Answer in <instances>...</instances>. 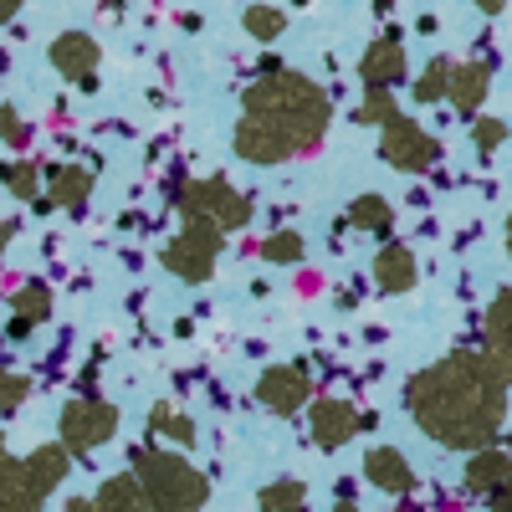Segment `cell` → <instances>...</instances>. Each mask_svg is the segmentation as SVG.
<instances>
[{
    "label": "cell",
    "mask_w": 512,
    "mask_h": 512,
    "mask_svg": "<svg viewBox=\"0 0 512 512\" xmlns=\"http://www.w3.org/2000/svg\"><path fill=\"white\" fill-rule=\"evenodd\" d=\"M374 282H379V292H390V297L410 292V287L420 282L415 251H410V246H400V241H390V246H384V251L374 256Z\"/></svg>",
    "instance_id": "obj_15"
},
{
    "label": "cell",
    "mask_w": 512,
    "mask_h": 512,
    "mask_svg": "<svg viewBox=\"0 0 512 512\" xmlns=\"http://www.w3.org/2000/svg\"><path fill=\"white\" fill-rule=\"evenodd\" d=\"M379 128H384V134H379V159L390 169H400V175H420V169H431L441 159V144L425 134L415 118L395 113L390 123H379Z\"/></svg>",
    "instance_id": "obj_8"
},
{
    "label": "cell",
    "mask_w": 512,
    "mask_h": 512,
    "mask_svg": "<svg viewBox=\"0 0 512 512\" xmlns=\"http://www.w3.org/2000/svg\"><path fill=\"white\" fill-rule=\"evenodd\" d=\"M262 256H267V262H277V267L303 262V236H297V231H272L267 246H262Z\"/></svg>",
    "instance_id": "obj_26"
},
{
    "label": "cell",
    "mask_w": 512,
    "mask_h": 512,
    "mask_svg": "<svg viewBox=\"0 0 512 512\" xmlns=\"http://www.w3.org/2000/svg\"><path fill=\"white\" fill-rule=\"evenodd\" d=\"M359 77L369 82L374 93H384V88H395V82L405 77V47H400V31H390V36H379L374 47L364 52V62H359Z\"/></svg>",
    "instance_id": "obj_14"
},
{
    "label": "cell",
    "mask_w": 512,
    "mask_h": 512,
    "mask_svg": "<svg viewBox=\"0 0 512 512\" xmlns=\"http://www.w3.org/2000/svg\"><path fill=\"white\" fill-rule=\"evenodd\" d=\"M98 62H103V52H98V41H93L88 31H62V36L52 41V67H57L67 82H77L82 93L98 88Z\"/></svg>",
    "instance_id": "obj_11"
},
{
    "label": "cell",
    "mask_w": 512,
    "mask_h": 512,
    "mask_svg": "<svg viewBox=\"0 0 512 512\" xmlns=\"http://www.w3.org/2000/svg\"><path fill=\"white\" fill-rule=\"evenodd\" d=\"M446 72H451L446 57H431V62H425V72L415 77V98H420V103H441V98H446Z\"/></svg>",
    "instance_id": "obj_25"
},
{
    "label": "cell",
    "mask_w": 512,
    "mask_h": 512,
    "mask_svg": "<svg viewBox=\"0 0 512 512\" xmlns=\"http://www.w3.org/2000/svg\"><path fill=\"white\" fill-rule=\"evenodd\" d=\"M333 123V103L303 72H262L241 93V123H236V154L246 164H282L292 154H308L323 144Z\"/></svg>",
    "instance_id": "obj_2"
},
{
    "label": "cell",
    "mask_w": 512,
    "mask_h": 512,
    "mask_svg": "<svg viewBox=\"0 0 512 512\" xmlns=\"http://www.w3.org/2000/svg\"><path fill=\"white\" fill-rule=\"evenodd\" d=\"M180 216L185 221H210V226L226 236V231H241L251 221V200L236 185H226L221 175L216 180H190L180 190Z\"/></svg>",
    "instance_id": "obj_5"
},
{
    "label": "cell",
    "mask_w": 512,
    "mask_h": 512,
    "mask_svg": "<svg viewBox=\"0 0 512 512\" xmlns=\"http://www.w3.org/2000/svg\"><path fill=\"white\" fill-rule=\"evenodd\" d=\"M507 313H512L507 292H497L487 303V318H482V359L502 374H507Z\"/></svg>",
    "instance_id": "obj_18"
},
{
    "label": "cell",
    "mask_w": 512,
    "mask_h": 512,
    "mask_svg": "<svg viewBox=\"0 0 512 512\" xmlns=\"http://www.w3.org/2000/svg\"><path fill=\"white\" fill-rule=\"evenodd\" d=\"M16 11H21V0H0V26H6Z\"/></svg>",
    "instance_id": "obj_33"
},
{
    "label": "cell",
    "mask_w": 512,
    "mask_h": 512,
    "mask_svg": "<svg viewBox=\"0 0 512 512\" xmlns=\"http://www.w3.org/2000/svg\"><path fill=\"white\" fill-rule=\"evenodd\" d=\"M349 226L374 231V236H390V226H395V205L384 200V195H359V200L349 205Z\"/></svg>",
    "instance_id": "obj_21"
},
{
    "label": "cell",
    "mask_w": 512,
    "mask_h": 512,
    "mask_svg": "<svg viewBox=\"0 0 512 512\" xmlns=\"http://www.w3.org/2000/svg\"><path fill=\"white\" fill-rule=\"evenodd\" d=\"M149 436H164V441H175V446H195V420L180 415L175 405H154L149 410Z\"/></svg>",
    "instance_id": "obj_22"
},
{
    "label": "cell",
    "mask_w": 512,
    "mask_h": 512,
    "mask_svg": "<svg viewBox=\"0 0 512 512\" xmlns=\"http://www.w3.org/2000/svg\"><path fill=\"white\" fill-rule=\"evenodd\" d=\"M0 139H6L11 149H26L31 144V128H26V118L6 103V108H0Z\"/></svg>",
    "instance_id": "obj_30"
},
{
    "label": "cell",
    "mask_w": 512,
    "mask_h": 512,
    "mask_svg": "<svg viewBox=\"0 0 512 512\" xmlns=\"http://www.w3.org/2000/svg\"><path fill=\"white\" fill-rule=\"evenodd\" d=\"M6 246H11V221H0V256H6Z\"/></svg>",
    "instance_id": "obj_35"
},
{
    "label": "cell",
    "mask_w": 512,
    "mask_h": 512,
    "mask_svg": "<svg viewBox=\"0 0 512 512\" xmlns=\"http://www.w3.org/2000/svg\"><path fill=\"white\" fill-rule=\"evenodd\" d=\"M400 108H395V98L390 93H369L364 103H359V113H354V123H390Z\"/></svg>",
    "instance_id": "obj_29"
},
{
    "label": "cell",
    "mask_w": 512,
    "mask_h": 512,
    "mask_svg": "<svg viewBox=\"0 0 512 512\" xmlns=\"http://www.w3.org/2000/svg\"><path fill=\"white\" fill-rule=\"evenodd\" d=\"M31 400V379L26 374H11V369H0V410H21Z\"/></svg>",
    "instance_id": "obj_28"
},
{
    "label": "cell",
    "mask_w": 512,
    "mask_h": 512,
    "mask_svg": "<svg viewBox=\"0 0 512 512\" xmlns=\"http://www.w3.org/2000/svg\"><path fill=\"white\" fill-rule=\"evenodd\" d=\"M364 425H374V415H359L349 400H318L313 415H308V436L318 451H338V446H349Z\"/></svg>",
    "instance_id": "obj_10"
},
{
    "label": "cell",
    "mask_w": 512,
    "mask_h": 512,
    "mask_svg": "<svg viewBox=\"0 0 512 512\" xmlns=\"http://www.w3.org/2000/svg\"><path fill=\"white\" fill-rule=\"evenodd\" d=\"M472 6H477L482 16H502V11H507V0H472Z\"/></svg>",
    "instance_id": "obj_32"
},
{
    "label": "cell",
    "mask_w": 512,
    "mask_h": 512,
    "mask_svg": "<svg viewBox=\"0 0 512 512\" xmlns=\"http://www.w3.org/2000/svg\"><path fill=\"white\" fill-rule=\"evenodd\" d=\"M405 405L431 441L451 451H487L502 436L507 374L482 359V349H456L405 384Z\"/></svg>",
    "instance_id": "obj_1"
},
{
    "label": "cell",
    "mask_w": 512,
    "mask_h": 512,
    "mask_svg": "<svg viewBox=\"0 0 512 512\" xmlns=\"http://www.w3.org/2000/svg\"><path fill=\"white\" fill-rule=\"evenodd\" d=\"M395 512H415V507H395Z\"/></svg>",
    "instance_id": "obj_39"
},
{
    "label": "cell",
    "mask_w": 512,
    "mask_h": 512,
    "mask_svg": "<svg viewBox=\"0 0 512 512\" xmlns=\"http://www.w3.org/2000/svg\"><path fill=\"white\" fill-rule=\"evenodd\" d=\"M128 477L139 482L149 512H205V502H210L205 472H195L175 451H139Z\"/></svg>",
    "instance_id": "obj_3"
},
{
    "label": "cell",
    "mask_w": 512,
    "mask_h": 512,
    "mask_svg": "<svg viewBox=\"0 0 512 512\" xmlns=\"http://www.w3.org/2000/svg\"><path fill=\"white\" fill-rule=\"evenodd\" d=\"M492 512H507V492H497V497H492Z\"/></svg>",
    "instance_id": "obj_36"
},
{
    "label": "cell",
    "mask_w": 512,
    "mask_h": 512,
    "mask_svg": "<svg viewBox=\"0 0 512 512\" xmlns=\"http://www.w3.org/2000/svg\"><path fill=\"white\" fill-rule=\"evenodd\" d=\"M364 477L379 487V492H390V497H410L415 492V466L405 461L400 446H374L364 456Z\"/></svg>",
    "instance_id": "obj_12"
},
{
    "label": "cell",
    "mask_w": 512,
    "mask_h": 512,
    "mask_svg": "<svg viewBox=\"0 0 512 512\" xmlns=\"http://www.w3.org/2000/svg\"><path fill=\"white\" fill-rule=\"evenodd\" d=\"M502 134H507V128H502L497 118H477V123H472V144H477L482 154H492V149L502 144Z\"/></svg>",
    "instance_id": "obj_31"
},
{
    "label": "cell",
    "mask_w": 512,
    "mask_h": 512,
    "mask_svg": "<svg viewBox=\"0 0 512 512\" xmlns=\"http://www.w3.org/2000/svg\"><path fill=\"white\" fill-rule=\"evenodd\" d=\"M303 502H308V487L297 477L267 482L262 492H256V507H262V512H303Z\"/></svg>",
    "instance_id": "obj_23"
},
{
    "label": "cell",
    "mask_w": 512,
    "mask_h": 512,
    "mask_svg": "<svg viewBox=\"0 0 512 512\" xmlns=\"http://www.w3.org/2000/svg\"><path fill=\"white\" fill-rule=\"evenodd\" d=\"M0 185H6L16 200H41V175H36V169L31 164H21V159H6V164H0Z\"/></svg>",
    "instance_id": "obj_24"
},
{
    "label": "cell",
    "mask_w": 512,
    "mask_h": 512,
    "mask_svg": "<svg viewBox=\"0 0 512 512\" xmlns=\"http://www.w3.org/2000/svg\"><path fill=\"white\" fill-rule=\"evenodd\" d=\"M246 31H251L256 41H277V36L287 31V16H282L277 6H251V11H246Z\"/></svg>",
    "instance_id": "obj_27"
},
{
    "label": "cell",
    "mask_w": 512,
    "mask_h": 512,
    "mask_svg": "<svg viewBox=\"0 0 512 512\" xmlns=\"http://www.w3.org/2000/svg\"><path fill=\"white\" fill-rule=\"evenodd\" d=\"M487 88H492L487 62H451V72H446V98L456 103V113L477 118L482 103H487Z\"/></svg>",
    "instance_id": "obj_13"
},
{
    "label": "cell",
    "mask_w": 512,
    "mask_h": 512,
    "mask_svg": "<svg viewBox=\"0 0 512 512\" xmlns=\"http://www.w3.org/2000/svg\"><path fill=\"white\" fill-rule=\"evenodd\" d=\"M466 492H477V497L507 492V451L487 446V451H472V456H466Z\"/></svg>",
    "instance_id": "obj_17"
},
{
    "label": "cell",
    "mask_w": 512,
    "mask_h": 512,
    "mask_svg": "<svg viewBox=\"0 0 512 512\" xmlns=\"http://www.w3.org/2000/svg\"><path fill=\"white\" fill-rule=\"evenodd\" d=\"M67 451L62 446H41L31 456H11L6 466H0V512H41V502H47L62 477H67Z\"/></svg>",
    "instance_id": "obj_4"
},
{
    "label": "cell",
    "mask_w": 512,
    "mask_h": 512,
    "mask_svg": "<svg viewBox=\"0 0 512 512\" xmlns=\"http://www.w3.org/2000/svg\"><path fill=\"white\" fill-rule=\"evenodd\" d=\"M118 436V410L108 400H67L62 410V451L67 456H88Z\"/></svg>",
    "instance_id": "obj_7"
},
{
    "label": "cell",
    "mask_w": 512,
    "mask_h": 512,
    "mask_svg": "<svg viewBox=\"0 0 512 512\" xmlns=\"http://www.w3.org/2000/svg\"><path fill=\"white\" fill-rule=\"evenodd\" d=\"M88 195H93V169H88V164H62V169H52V200H47V205L77 210Z\"/></svg>",
    "instance_id": "obj_19"
},
{
    "label": "cell",
    "mask_w": 512,
    "mask_h": 512,
    "mask_svg": "<svg viewBox=\"0 0 512 512\" xmlns=\"http://www.w3.org/2000/svg\"><path fill=\"white\" fill-rule=\"evenodd\" d=\"M62 512H93V497H72Z\"/></svg>",
    "instance_id": "obj_34"
},
{
    "label": "cell",
    "mask_w": 512,
    "mask_h": 512,
    "mask_svg": "<svg viewBox=\"0 0 512 512\" xmlns=\"http://www.w3.org/2000/svg\"><path fill=\"white\" fill-rule=\"evenodd\" d=\"M308 400H313V379H308L303 364H272V369H262V379H256V405L272 410V415H292Z\"/></svg>",
    "instance_id": "obj_9"
},
{
    "label": "cell",
    "mask_w": 512,
    "mask_h": 512,
    "mask_svg": "<svg viewBox=\"0 0 512 512\" xmlns=\"http://www.w3.org/2000/svg\"><path fill=\"white\" fill-rule=\"evenodd\" d=\"M93 512H149V507H144V492L134 477H108L93 497Z\"/></svg>",
    "instance_id": "obj_20"
},
{
    "label": "cell",
    "mask_w": 512,
    "mask_h": 512,
    "mask_svg": "<svg viewBox=\"0 0 512 512\" xmlns=\"http://www.w3.org/2000/svg\"><path fill=\"white\" fill-rule=\"evenodd\" d=\"M11 338H26L31 328H41L52 318V287L47 282H21L16 297H11Z\"/></svg>",
    "instance_id": "obj_16"
},
{
    "label": "cell",
    "mask_w": 512,
    "mask_h": 512,
    "mask_svg": "<svg viewBox=\"0 0 512 512\" xmlns=\"http://www.w3.org/2000/svg\"><path fill=\"white\" fill-rule=\"evenodd\" d=\"M333 512H359V507H354V502H338V507H333Z\"/></svg>",
    "instance_id": "obj_38"
},
{
    "label": "cell",
    "mask_w": 512,
    "mask_h": 512,
    "mask_svg": "<svg viewBox=\"0 0 512 512\" xmlns=\"http://www.w3.org/2000/svg\"><path fill=\"white\" fill-rule=\"evenodd\" d=\"M11 461V451H6V436H0V466H6Z\"/></svg>",
    "instance_id": "obj_37"
},
{
    "label": "cell",
    "mask_w": 512,
    "mask_h": 512,
    "mask_svg": "<svg viewBox=\"0 0 512 512\" xmlns=\"http://www.w3.org/2000/svg\"><path fill=\"white\" fill-rule=\"evenodd\" d=\"M216 256H221V231L210 221H185L180 236L164 246L159 262L175 272L180 282H205L210 272H216Z\"/></svg>",
    "instance_id": "obj_6"
}]
</instances>
